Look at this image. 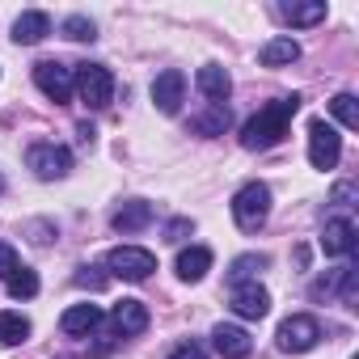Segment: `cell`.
<instances>
[{
	"instance_id": "cell-11",
	"label": "cell",
	"mask_w": 359,
	"mask_h": 359,
	"mask_svg": "<svg viewBox=\"0 0 359 359\" xmlns=\"http://www.w3.org/2000/svg\"><path fill=\"white\" fill-rule=\"evenodd\" d=\"M229 304H233L237 317H245V321H262V317L271 313V292H266L258 279H254V283H237L233 296H229Z\"/></svg>"
},
{
	"instance_id": "cell-1",
	"label": "cell",
	"mask_w": 359,
	"mask_h": 359,
	"mask_svg": "<svg viewBox=\"0 0 359 359\" xmlns=\"http://www.w3.org/2000/svg\"><path fill=\"white\" fill-rule=\"evenodd\" d=\"M300 93H292V97H275V102H266L254 118H245V127H241V148H250V152H262V148H275L283 135H287V127H292V118H296V110H300Z\"/></svg>"
},
{
	"instance_id": "cell-23",
	"label": "cell",
	"mask_w": 359,
	"mask_h": 359,
	"mask_svg": "<svg viewBox=\"0 0 359 359\" xmlns=\"http://www.w3.org/2000/svg\"><path fill=\"white\" fill-rule=\"evenodd\" d=\"M266 266H271V254H241V258L229 262V283H233V287H237V283H254Z\"/></svg>"
},
{
	"instance_id": "cell-33",
	"label": "cell",
	"mask_w": 359,
	"mask_h": 359,
	"mask_svg": "<svg viewBox=\"0 0 359 359\" xmlns=\"http://www.w3.org/2000/svg\"><path fill=\"white\" fill-rule=\"evenodd\" d=\"M76 135H81V144H93V135H97V131H93L89 123H81V127H76Z\"/></svg>"
},
{
	"instance_id": "cell-4",
	"label": "cell",
	"mask_w": 359,
	"mask_h": 359,
	"mask_svg": "<svg viewBox=\"0 0 359 359\" xmlns=\"http://www.w3.org/2000/svg\"><path fill=\"white\" fill-rule=\"evenodd\" d=\"M34 85H39L55 106H68L72 93H76V68L64 64V60H39V64H34Z\"/></svg>"
},
{
	"instance_id": "cell-18",
	"label": "cell",
	"mask_w": 359,
	"mask_h": 359,
	"mask_svg": "<svg viewBox=\"0 0 359 359\" xmlns=\"http://www.w3.org/2000/svg\"><path fill=\"white\" fill-rule=\"evenodd\" d=\"M47 34H51V18L39 13V9H30V13H22V18L13 22V43H18V47H34V43H43Z\"/></svg>"
},
{
	"instance_id": "cell-6",
	"label": "cell",
	"mask_w": 359,
	"mask_h": 359,
	"mask_svg": "<svg viewBox=\"0 0 359 359\" xmlns=\"http://www.w3.org/2000/svg\"><path fill=\"white\" fill-rule=\"evenodd\" d=\"M76 93L89 110H106L114 102V76L102 64H76Z\"/></svg>"
},
{
	"instance_id": "cell-3",
	"label": "cell",
	"mask_w": 359,
	"mask_h": 359,
	"mask_svg": "<svg viewBox=\"0 0 359 359\" xmlns=\"http://www.w3.org/2000/svg\"><path fill=\"white\" fill-rule=\"evenodd\" d=\"M359 296V266L346 262V266H334L325 275H317L309 283V300H342V304H355Z\"/></svg>"
},
{
	"instance_id": "cell-5",
	"label": "cell",
	"mask_w": 359,
	"mask_h": 359,
	"mask_svg": "<svg viewBox=\"0 0 359 359\" xmlns=\"http://www.w3.org/2000/svg\"><path fill=\"white\" fill-rule=\"evenodd\" d=\"M106 271L114 279H127V283H144L152 271H156V254L144 250V245H118L106 254Z\"/></svg>"
},
{
	"instance_id": "cell-16",
	"label": "cell",
	"mask_w": 359,
	"mask_h": 359,
	"mask_svg": "<svg viewBox=\"0 0 359 359\" xmlns=\"http://www.w3.org/2000/svg\"><path fill=\"white\" fill-rule=\"evenodd\" d=\"M195 85H199V93L208 97V106H224L229 93H233V76H229L220 64H203L199 76H195Z\"/></svg>"
},
{
	"instance_id": "cell-34",
	"label": "cell",
	"mask_w": 359,
	"mask_h": 359,
	"mask_svg": "<svg viewBox=\"0 0 359 359\" xmlns=\"http://www.w3.org/2000/svg\"><path fill=\"white\" fill-rule=\"evenodd\" d=\"M0 191H5V182H0Z\"/></svg>"
},
{
	"instance_id": "cell-10",
	"label": "cell",
	"mask_w": 359,
	"mask_h": 359,
	"mask_svg": "<svg viewBox=\"0 0 359 359\" xmlns=\"http://www.w3.org/2000/svg\"><path fill=\"white\" fill-rule=\"evenodd\" d=\"M182 102H187V76L177 72V68L156 72V81H152V106L161 114H177V110H182Z\"/></svg>"
},
{
	"instance_id": "cell-19",
	"label": "cell",
	"mask_w": 359,
	"mask_h": 359,
	"mask_svg": "<svg viewBox=\"0 0 359 359\" xmlns=\"http://www.w3.org/2000/svg\"><path fill=\"white\" fill-rule=\"evenodd\" d=\"M212 250L208 245H191V250H182L177 254V279H187V283H199L208 271H212Z\"/></svg>"
},
{
	"instance_id": "cell-7",
	"label": "cell",
	"mask_w": 359,
	"mask_h": 359,
	"mask_svg": "<svg viewBox=\"0 0 359 359\" xmlns=\"http://www.w3.org/2000/svg\"><path fill=\"white\" fill-rule=\"evenodd\" d=\"M275 342H279L283 355H304V351H313V346L321 342V321L309 317V313H292V317L279 325Z\"/></svg>"
},
{
	"instance_id": "cell-20",
	"label": "cell",
	"mask_w": 359,
	"mask_h": 359,
	"mask_svg": "<svg viewBox=\"0 0 359 359\" xmlns=\"http://www.w3.org/2000/svg\"><path fill=\"white\" fill-rule=\"evenodd\" d=\"M229 123H233V110H229V106H208V110L191 114V131H195V135H208V140L224 135Z\"/></svg>"
},
{
	"instance_id": "cell-12",
	"label": "cell",
	"mask_w": 359,
	"mask_h": 359,
	"mask_svg": "<svg viewBox=\"0 0 359 359\" xmlns=\"http://www.w3.org/2000/svg\"><path fill=\"white\" fill-rule=\"evenodd\" d=\"M355 245H359V237H355V224H351L346 216L325 220V229H321V250H325V258H351Z\"/></svg>"
},
{
	"instance_id": "cell-2",
	"label": "cell",
	"mask_w": 359,
	"mask_h": 359,
	"mask_svg": "<svg viewBox=\"0 0 359 359\" xmlns=\"http://www.w3.org/2000/svg\"><path fill=\"white\" fill-rule=\"evenodd\" d=\"M271 216V187L266 182H245L233 195V220L241 233H258Z\"/></svg>"
},
{
	"instance_id": "cell-24",
	"label": "cell",
	"mask_w": 359,
	"mask_h": 359,
	"mask_svg": "<svg viewBox=\"0 0 359 359\" xmlns=\"http://www.w3.org/2000/svg\"><path fill=\"white\" fill-rule=\"evenodd\" d=\"M30 338V317L13 313V309H0V346H22Z\"/></svg>"
},
{
	"instance_id": "cell-28",
	"label": "cell",
	"mask_w": 359,
	"mask_h": 359,
	"mask_svg": "<svg viewBox=\"0 0 359 359\" xmlns=\"http://www.w3.org/2000/svg\"><path fill=\"white\" fill-rule=\"evenodd\" d=\"M106 279H110V275H102V266H81V271L72 275V283H76V287H89V292H102Z\"/></svg>"
},
{
	"instance_id": "cell-22",
	"label": "cell",
	"mask_w": 359,
	"mask_h": 359,
	"mask_svg": "<svg viewBox=\"0 0 359 359\" xmlns=\"http://www.w3.org/2000/svg\"><path fill=\"white\" fill-rule=\"evenodd\" d=\"M279 13H283V22H292V26H317V22H325V0H287V5H279Z\"/></svg>"
},
{
	"instance_id": "cell-32",
	"label": "cell",
	"mask_w": 359,
	"mask_h": 359,
	"mask_svg": "<svg viewBox=\"0 0 359 359\" xmlns=\"http://www.w3.org/2000/svg\"><path fill=\"white\" fill-rule=\"evenodd\" d=\"M165 359H208V351H203L199 342H182V346H173Z\"/></svg>"
},
{
	"instance_id": "cell-29",
	"label": "cell",
	"mask_w": 359,
	"mask_h": 359,
	"mask_svg": "<svg viewBox=\"0 0 359 359\" xmlns=\"http://www.w3.org/2000/svg\"><path fill=\"white\" fill-rule=\"evenodd\" d=\"M191 233H195V220H191V216H177V220L165 224V241H173V245H177V241H187Z\"/></svg>"
},
{
	"instance_id": "cell-8",
	"label": "cell",
	"mask_w": 359,
	"mask_h": 359,
	"mask_svg": "<svg viewBox=\"0 0 359 359\" xmlns=\"http://www.w3.org/2000/svg\"><path fill=\"white\" fill-rule=\"evenodd\" d=\"M26 165L34 169V177H43V182H60V177L72 173V152L64 144H30L26 152Z\"/></svg>"
},
{
	"instance_id": "cell-17",
	"label": "cell",
	"mask_w": 359,
	"mask_h": 359,
	"mask_svg": "<svg viewBox=\"0 0 359 359\" xmlns=\"http://www.w3.org/2000/svg\"><path fill=\"white\" fill-rule=\"evenodd\" d=\"M102 321H106V313H102L97 304H72V309H64L60 330H64V334H72V338H85V334H93Z\"/></svg>"
},
{
	"instance_id": "cell-9",
	"label": "cell",
	"mask_w": 359,
	"mask_h": 359,
	"mask_svg": "<svg viewBox=\"0 0 359 359\" xmlns=\"http://www.w3.org/2000/svg\"><path fill=\"white\" fill-rule=\"evenodd\" d=\"M338 156H342V135L325 123V118H313L309 123V161H313V169H334L338 165Z\"/></svg>"
},
{
	"instance_id": "cell-31",
	"label": "cell",
	"mask_w": 359,
	"mask_h": 359,
	"mask_svg": "<svg viewBox=\"0 0 359 359\" xmlns=\"http://www.w3.org/2000/svg\"><path fill=\"white\" fill-rule=\"evenodd\" d=\"M22 266V258H18V250L9 245V241H0V279H9L13 271Z\"/></svg>"
},
{
	"instance_id": "cell-14",
	"label": "cell",
	"mask_w": 359,
	"mask_h": 359,
	"mask_svg": "<svg viewBox=\"0 0 359 359\" xmlns=\"http://www.w3.org/2000/svg\"><path fill=\"white\" fill-rule=\"evenodd\" d=\"M152 216H156V212H152L148 199H127V203L110 216V229L123 233V237H131V233H144V229L152 224Z\"/></svg>"
},
{
	"instance_id": "cell-25",
	"label": "cell",
	"mask_w": 359,
	"mask_h": 359,
	"mask_svg": "<svg viewBox=\"0 0 359 359\" xmlns=\"http://www.w3.org/2000/svg\"><path fill=\"white\" fill-rule=\"evenodd\" d=\"M5 287H9L13 300H34V296H39V275H34L30 266H18V271L5 279Z\"/></svg>"
},
{
	"instance_id": "cell-27",
	"label": "cell",
	"mask_w": 359,
	"mask_h": 359,
	"mask_svg": "<svg viewBox=\"0 0 359 359\" xmlns=\"http://www.w3.org/2000/svg\"><path fill=\"white\" fill-rule=\"evenodd\" d=\"M60 34H64V39H72V43H93V39H97V26H93L85 13H72V18H64Z\"/></svg>"
},
{
	"instance_id": "cell-30",
	"label": "cell",
	"mask_w": 359,
	"mask_h": 359,
	"mask_svg": "<svg viewBox=\"0 0 359 359\" xmlns=\"http://www.w3.org/2000/svg\"><path fill=\"white\" fill-rule=\"evenodd\" d=\"M355 199H359V187L355 182H338L330 191V203H338V208H355Z\"/></svg>"
},
{
	"instance_id": "cell-21",
	"label": "cell",
	"mask_w": 359,
	"mask_h": 359,
	"mask_svg": "<svg viewBox=\"0 0 359 359\" xmlns=\"http://www.w3.org/2000/svg\"><path fill=\"white\" fill-rule=\"evenodd\" d=\"M300 60V43L296 39H271L258 47V64L266 68H283V64H296Z\"/></svg>"
},
{
	"instance_id": "cell-26",
	"label": "cell",
	"mask_w": 359,
	"mask_h": 359,
	"mask_svg": "<svg viewBox=\"0 0 359 359\" xmlns=\"http://www.w3.org/2000/svg\"><path fill=\"white\" fill-rule=\"evenodd\" d=\"M330 114H334L346 131H355V127H359V102H355V93H334Z\"/></svg>"
},
{
	"instance_id": "cell-13",
	"label": "cell",
	"mask_w": 359,
	"mask_h": 359,
	"mask_svg": "<svg viewBox=\"0 0 359 359\" xmlns=\"http://www.w3.org/2000/svg\"><path fill=\"white\" fill-rule=\"evenodd\" d=\"M110 325H114V334L118 338H140L144 330H148V304L144 300H118L114 309H110Z\"/></svg>"
},
{
	"instance_id": "cell-15",
	"label": "cell",
	"mask_w": 359,
	"mask_h": 359,
	"mask_svg": "<svg viewBox=\"0 0 359 359\" xmlns=\"http://www.w3.org/2000/svg\"><path fill=\"white\" fill-rule=\"evenodd\" d=\"M212 346H216V355H220V359H245V355L254 351V338H250L241 325L220 321V325L212 330Z\"/></svg>"
}]
</instances>
